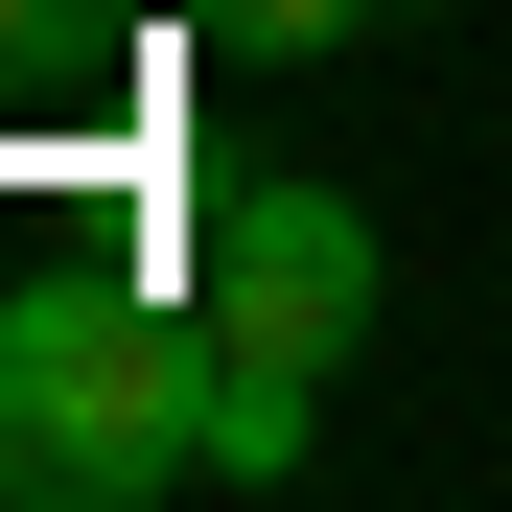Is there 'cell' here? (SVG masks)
Here are the masks:
<instances>
[{"mask_svg":"<svg viewBox=\"0 0 512 512\" xmlns=\"http://www.w3.org/2000/svg\"><path fill=\"white\" fill-rule=\"evenodd\" d=\"M210 303H117V280H24L0 303V489L24 512H163L210 489Z\"/></svg>","mask_w":512,"mask_h":512,"instance_id":"obj_1","label":"cell"},{"mask_svg":"<svg viewBox=\"0 0 512 512\" xmlns=\"http://www.w3.org/2000/svg\"><path fill=\"white\" fill-rule=\"evenodd\" d=\"M187 303H210L233 373H350L373 303H396V256H373V210L326 187V163H256V187H210V233H187Z\"/></svg>","mask_w":512,"mask_h":512,"instance_id":"obj_2","label":"cell"},{"mask_svg":"<svg viewBox=\"0 0 512 512\" xmlns=\"http://www.w3.org/2000/svg\"><path fill=\"white\" fill-rule=\"evenodd\" d=\"M326 466V373H210V489H303Z\"/></svg>","mask_w":512,"mask_h":512,"instance_id":"obj_3","label":"cell"},{"mask_svg":"<svg viewBox=\"0 0 512 512\" xmlns=\"http://www.w3.org/2000/svg\"><path fill=\"white\" fill-rule=\"evenodd\" d=\"M350 24H419V0H210V47H350Z\"/></svg>","mask_w":512,"mask_h":512,"instance_id":"obj_4","label":"cell"},{"mask_svg":"<svg viewBox=\"0 0 512 512\" xmlns=\"http://www.w3.org/2000/svg\"><path fill=\"white\" fill-rule=\"evenodd\" d=\"M0 47H47V0H0Z\"/></svg>","mask_w":512,"mask_h":512,"instance_id":"obj_5","label":"cell"}]
</instances>
